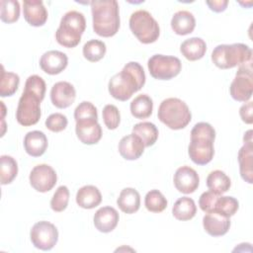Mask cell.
I'll return each instance as SVG.
<instances>
[{
  "label": "cell",
  "mask_w": 253,
  "mask_h": 253,
  "mask_svg": "<svg viewBox=\"0 0 253 253\" xmlns=\"http://www.w3.org/2000/svg\"><path fill=\"white\" fill-rule=\"evenodd\" d=\"M103 121L109 129H116L121 122L120 111L115 105H106L102 111Z\"/></svg>",
  "instance_id": "f35d334b"
},
{
  "label": "cell",
  "mask_w": 253,
  "mask_h": 253,
  "mask_svg": "<svg viewBox=\"0 0 253 253\" xmlns=\"http://www.w3.org/2000/svg\"><path fill=\"white\" fill-rule=\"evenodd\" d=\"M76 98L74 86L66 81L56 82L50 90V100L53 106L58 109L70 107Z\"/></svg>",
  "instance_id": "9a60e30c"
},
{
  "label": "cell",
  "mask_w": 253,
  "mask_h": 253,
  "mask_svg": "<svg viewBox=\"0 0 253 253\" xmlns=\"http://www.w3.org/2000/svg\"><path fill=\"white\" fill-rule=\"evenodd\" d=\"M150 75L157 80H170L176 77L181 69V60L176 56L154 54L147 62Z\"/></svg>",
  "instance_id": "ba28073f"
},
{
  "label": "cell",
  "mask_w": 253,
  "mask_h": 253,
  "mask_svg": "<svg viewBox=\"0 0 253 253\" xmlns=\"http://www.w3.org/2000/svg\"><path fill=\"white\" fill-rule=\"evenodd\" d=\"M207 186L210 191L217 195H222L229 190L231 186V181L230 178L223 171L214 170L208 175Z\"/></svg>",
  "instance_id": "83f0119b"
},
{
  "label": "cell",
  "mask_w": 253,
  "mask_h": 253,
  "mask_svg": "<svg viewBox=\"0 0 253 253\" xmlns=\"http://www.w3.org/2000/svg\"><path fill=\"white\" fill-rule=\"evenodd\" d=\"M144 144L139 136L134 133L127 134L124 136L118 145L119 152L123 158L126 160H136L138 159L143 151Z\"/></svg>",
  "instance_id": "ffe728a7"
},
{
  "label": "cell",
  "mask_w": 253,
  "mask_h": 253,
  "mask_svg": "<svg viewBox=\"0 0 253 253\" xmlns=\"http://www.w3.org/2000/svg\"><path fill=\"white\" fill-rule=\"evenodd\" d=\"M238 163L241 178L248 184L253 182V144L244 143L238 151Z\"/></svg>",
  "instance_id": "7402d4cb"
},
{
  "label": "cell",
  "mask_w": 253,
  "mask_h": 253,
  "mask_svg": "<svg viewBox=\"0 0 253 253\" xmlns=\"http://www.w3.org/2000/svg\"><path fill=\"white\" fill-rule=\"evenodd\" d=\"M253 104L252 102H247L245 104H243L240 109H239V115L240 118L242 120V122H244L245 124L251 125L253 123Z\"/></svg>",
  "instance_id": "7bdbcfd3"
},
{
  "label": "cell",
  "mask_w": 253,
  "mask_h": 253,
  "mask_svg": "<svg viewBox=\"0 0 253 253\" xmlns=\"http://www.w3.org/2000/svg\"><path fill=\"white\" fill-rule=\"evenodd\" d=\"M93 30L103 38L115 36L120 29V10L116 0H94L90 2Z\"/></svg>",
  "instance_id": "3957f363"
},
{
  "label": "cell",
  "mask_w": 253,
  "mask_h": 253,
  "mask_svg": "<svg viewBox=\"0 0 253 253\" xmlns=\"http://www.w3.org/2000/svg\"><path fill=\"white\" fill-rule=\"evenodd\" d=\"M41 102L42 100L31 92L23 91L22 96L19 99L16 120L24 126H30L36 125L41 118Z\"/></svg>",
  "instance_id": "30bf717a"
},
{
  "label": "cell",
  "mask_w": 253,
  "mask_h": 253,
  "mask_svg": "<svg viewBox=\"0 0 253 253\" xmlns=\"http://www.w3.org/2000/svg\"><path fill=\"white\" fill-rule=\"evenodd\" d=\"M30 238L36 248L48 251L57 243L58 230L53 223L42 220L33 225L30 231Z\"/></svg>",
  "instance_id": "8fae6325"
},
{
  "label": "cell",
  "mask_w": 253,
  "mask_h": 253,
  "mask_svg": "<svg viewBox=\"0 0 253 253\" xmlns=\"http://www.w3.org/2000/svg\"><path fill=\"white\" fill-rule=\"evenodd\" d=\"M196 27V19L194 15L186 10L176 12L171 19V28L173 32L179 36L191 34Z\"/></svg>",
  "instance_id": "603a6c76"
},
{
  "label": "cell",
  "mask_w": 253,
  "mask_h": 253,
  "mask_svg": "<svg viewBox=\"0 0 253 253\" xmlns=\"http://www.w3.org/2000/svg\"><path fill=\"white\" fill-rule=\"evenodd\" d=\"M145 84L142 66L135 61L126 63L121 72L111 77L108 89L111 96L119 101H127Z\"/></svg>",
  "instance_id": "6da1fadb"
},
{
  "label": "cell",
  "mask_w": 253,
  "mask_h": 253,
  "mask_svg": "<svg viewBox=\"0 0 253 253\" xmlns=\"http://www.w3.org/2000/svg\"><path fill=\"white\" fill-rule=\"evenodd\" d=\"M102 202V195L99 189L93 185L81 187L76 193L77 205L86 210H91L99 206Z\"/></svg>",
  "instance_id": "cb8c5ba5"
},
{
  "label": "cell",
  "mask_w": 253,
  "mask_h": 253,
  "mask_svg": "<svg viewBox=\"0 0 253 253\" xmlns=\"http://www.w3.org/2000/svg\"><path fill=\"white\" fill-rule=\"evenodd\" d=\"M68 124L66 116L60 113H54L47 117L45 120V126L53 132H59L66 128Z\"/></svg>",
  "instance_id": "60d3db41"
},
{
  "label": "cell",
  "mask_w": 253,
  "mask_h": 253,
  "mask_svg": "<svg viewBox=\"0 0 253 253\" xmlns=\"http://www.w3.org/2000/svg\"><path fill=\"white\" fill-rule=\"evenodd\" d=\"M89 118L98 119L97 109L91 102L83 101L74 110L75 122L82 119H89Z\"/></svg>",
  "instance_id": "ab89813d"
},
{
  "label": "cell",
  "mask_w": 253,
  "mask_h": 253,
  "mask_svg": "<svg viewBox=\"0 0 253 253\" xmlns=\"http://www.w3.org/2000/svg\"><path fill=\"white\" fill-rule=\"evenodd\" d=\"M45 89H46V86H45L44 80L41 76L35 74L27 78L24 90L33 93L42 101L44 98Z\"/></svg>",
  "instance_id": "74e56055"
},
{
  "label": "cell",
  "mask_w": 253,
  "mask_h": 253,
  "mask_svg": "<svg viewBox=\"0 0 253 253\" xmlns=\"http://www.w3.org/2000/svg\"><path fill=\"white\" fill-rule=\"evenodd\" d=\"M206 3L211 11L216 13L223 12L228 5L227 0H213V1H207Z\"/></svg>",
  "instance_id": "ee69618b"
},
{
  "label": "cell",
  "mask_w": 253,
  "mask_h": 253,
  "mask_svg": "<svg viewBox=\"0 0 253 253\" xmlns=\"http://www.w3.org/2000/svg\"><path fill=\"white\" fill-rule=\"evenodd\" d=\"M85 29L86 20L84 15L75 10L68 11L60 20L59 27L55 32V40L64 47H75L79 44Z\"/></svg>",
  "instance_id": "277c9868"
},
{
  "label": "cell",
  "mask_w": 253,
  "mask_h": 253,
  "mask_svg": "<svg viewBox=\"0 0 253 253\" xmlns=\"http://www.w3.org/2000/svg\"><path fill=\"white\" fill-rule=\"evenodd\" d=\"M180 51L190 61L199 60L204 57L207 51L206 42L198 37L185 40L180 45Z\"/></svg>",
  "instance_id": "d4e9b609"
},
{
  "label": "cell",
  "mask_w": 253,
  "mask_h": 253,
  "mask_svg": "<svg viewBox=\"0 0 253 253\" xmlns=\"http://www.w3.org/2000/svg\"><path fill=\"white\" fill-rule=\"evenodd\" d=\"M47 145V137L42 131L32 130L24 137L25 150L32 157L42 156L45 152Z\"/></svg>",
  "instance_id": "44dd1931"
},
{
  "label": "cell",
  "mask_w": 253,
  "mask_h": 253,
  "mask_svg": "<svg viewBox=\"0 0 253 253\" xmlns=\"http://www.w3.org/2000/svg\"><path fill=\"white\" fill-rule=\"evenodd\" d=\"M23 14L26 22L33 27L43 26L47 20V11L41 0H25Z\"/></svg>",
  "instance_id": "ac0fdd59"
},
{
  "label": "cell",
  "mask_w": 253,
  "mask_h": 253,
  "mask_svg": "<svg viewBox=\"0 0 253 253\" xmlns=\"http://www.w3.org/2000/svg\"><path fill=\"white\" fill-rule=\"evenodd\" d=\"M175 188L183 194H192L194 193L200 184V177L195 169L190 166H181L179 167L173 178Z\"/></svg>",
  "instance_id": "5bb4252c"
},
{
  "label": "cell",
  "mask_w": 253,
  "mask_h": 253,
  "mask_svg": "<svg viewBox=\"0 0 253 253\" xmlns=\"http://www.w3.org/2000/svg\"><path fill=\"white\" fill-rule=\"evenodd\" d=\"M252 60V50L244 43L218 44L211 52L212 63L220 69H229Z\"/></svg>",
  "instance_id": "8992f818"
},
{
  "label": "cell",
  "mask_w": 253,
  "mask_h": 253,
  "mask_svg": "<svg viewBox=\"0 0 253 253\" xmlns=\"http://www.w3.org/2000/svg\"><path fill=\"white\" fill-rule=\"evenodd\" d=\"M69 202V190L66 186H59L50 200V208L55 212L63 211Z\"/></svg>",
  "instance_id": "8d00e7d4"
},
{
  "label": "cell",
  "mask_w": 253,
  "mask_h": 253,
  "mask_svg": "<svg viewBox=\"0 0 253 253\" xmlns=\"http://www.w3.org/2000/svg\"><path fill=\"white\" fill-rule=\"evenodd\" d=\"M120 219L119 212L112 207L100 208L94 214L93 221L97 230L103 233L113 231L118 225Z\"/></svg>",
  "instance_id": "d6986e66"
},
{
  "label": "cell",
  "mask_w": 253,
  "mask_h": 253,
  "mask_svg": "<svg viewBox=\"0 0 253 253\" xmlns=\"http://www.w3.org/2000/svg\"><path fill=\"white\" fill-rule=\"evenodd\" d=\"M243 141H244V143H249V142H252V130H251V129L247 130V131L244 133V136H243Z\"/></svg>",
  "instance_id": "f6af8a7d"
},
{
  "label": "cell",
  "mask_w": 253,
  "mask_h": 253,
  "mask_svg": "<svg viewBox=\"0 0 253 253\" xmlns=\"http://www.w3.org/2000/svg\"><path fill=\"white\" fill-rule=\"evenodd\" d=\"M167 200L158 190L149 191L144 198V205L147 211L159 213L167 208Z\"/></svg>",
  "instance_id": "e575fe53"
},
{
  "label": "cell",
  "mask_w": 253,
  "mask_h": 253,
  "mask_svg": "<svg viewBox=\"0 0 253 253\" xmlns=\"http://www.w3.org/2000/svg\"><path fill=\"white\" fill-rule=\"evenodd\" d=\"M18 174V163L10 155H2L0 157V176L1 184H10Z\"/></svg>",
  "instance_id": "1f68e13d"
},
{
  "label": "cell",
  "mask_w": 253,
  "mask_h": 253,
  "mask_svg": "<svg viewBox=\"0 0 253 253\" xmlns=\"http://www.w3.org/2000/svg\"><path fill=\"white\" fill-rule=\"evenodd\" d=\"M68 64L67 55L59 50H48L44 52L40 59L42 70L49 75L61 73Z\"/></svg>",
  "instance_id": "e0dca14e"
},
{
  "label": "cell",
  "mask_w": 253,
  "mask_h": 253,
  "mask_svg": "<svg viewBox=\"0 0 253 253\" xmlns=\"http://www.w3.org/2000/svg\"><path fill=\"white\" fill-rule=\"evenodd\" d=\"M172 213L178 220L186 221L192 219L197 213V207L194 200L189 197L179 198L172 208Z\"/></svg>",
  "instance_id": "4316f807"
},
{
  "label": "cell",
  "mask_w": 253,
  "mask_h": 253,
  "mask_svg": "<svg viewBox=\"0 0 253 253\" xmlns=\"http://www.w3.org/2000/svg\"><path fill=\"white\" fill-rule=\"evenodd\" d=\"M20 4L17 0L0 1V19L3 23L12 24L19 20Z\"/></svg>",
  "instance_id": "836d02e7"
},
{
  "label": "cell",
  "mask_w": 253,
  "mask_h": 253,
  "mask_svg": "<svg viewBox=\"0 0 253 253\" xmlns=\"http://www.w3.org/2000/svg\"><path fill=\"white\" fill-rule=\"evenodd\" d=\"M132 133L140 137L145 147L152 146L156 142L159 134L156 126L150 122L135 124L132 127Z\"/></svg>",
  "instance_id": "f546056e"
},
{
  "label": "cell",
  "mask_w": 253,
  "mask_h": 253,
  "mask_svg": "<svg viewBox=\"0 0 253 253\" xmlns=\"http://www.w3.org/2000/svg\"><path fill=\"white\" fill-rule=\"evenodd\" d=\"M214 139L215 130L211 125L200 122L194 126L191 130L188 153L195 164L206 165L212 160L214 155Z\"/></svg>",
  "instance_id": "7a4b0ae2"
},
{
  "label": "cell",
  "mask_w": 253,
  "mask_h": 253,
  "mask_svg": "<svg viewBox=\"0 0 253 253\" xmlns=\"http://www.w3.org/2000/svg\"><path fill=\"white\" fill-rule=\"evenodd\" d=\"M117 205L123 212L127 214L134 213L140 207V195L133 188H125L119 195Z\"/></svg>",
  "instance_id": "484cf974"
},
{
  "label": "cell",
  "mask_w": 253,
  "mask_h": 253,
  "mask_svg": "<svg viewBox=\"0 0 253 253\" xmlns=\"http://www.w3.org/2000/svg\"><path fill=\"white\" fill-rule=\"evenodd\" d=\"M239 203L238 201L230 196H219L214 204L213 210L211 211L219 212L225 216H232L238 211Z\"/></svg>",
  "instance_id": "d590c367"
},
{
  "label": "cell",
  "mask_w": 253,
  "mask_h": 253,
  "mask_svg": "<svg viewBox=\"0 0 253 253\" xmlns=\"http://www.w3.org/2000/svg\"><path fill=\"white\" fill-rule=\"evenodd\" d=\"M129 29L135 38L145 44L156 42L160 35L157 21L146 10H137L130 15Z\"/></svg>",
  "instance_id": "52a82bcc"
},
{
  "label": "cell",
  "mask_w": 253,
  "mask_h": 253,
  "mask_svg": "<svg viewBox=\"0 0 253 253\" xmlns=\"http://www.w3.org/2000/svg\"><path fill=\"white\" fill-rule=\"evenodd\" d=\"M205 231L213 237H219L227 233L230 227V217L216 211L206 212L203 217Z\"/></svg>",
  "instance_id": "2e32d148"
},
{
  "label": "cell",
  "mask_w": 253,
  "mask_h": 253,
  "mask_svg": "<svg viewBox=\"0 0 253 253\" xmlns=\"http://www.w3.org/2000/svg\"><path fill=\"white\" fill-rule=\"evenodd\" d=\"M229 93L232 99L238 102H247L253 93V70L252 60L239 65L229 86Z\"/></svg>",
  "instance_id": "9c48e42d"
},
{
  "label": "cell",
  "mask_w": 253,
  "mask_h": 253,
  "mask_svg": "<svg viewBox=\"0 0 253 253\" xmlns=\"http://www.w3.org/2000/svg\"><path fill=\"white\" fill-rule=\"evenodd\" d=\"M107 51L104 42L99 40H90L83 45V55L90 62H97L101 60Z\"/></svg>",
  "instance_id": "d6a6232c"
},
{
  "label": "cell",
  "mask_w": 253,
  "mask_h": 253,
  "mask_svg": "<svg viewBox=\"0 0 253 253\" xmlns=\"http://www.w3.org/2000/svg\"><path fill=\"white\" fill-rule=\"evenodd\" d=\"M20 77L14 72L5 71L4 66H1V81H0V96L10 97L14 95L19 87Z\"/></svg>",
  "instance_id": "4dcf8cb0"
},
{
  "label": "cell",
  "mask_w": 253,
  "mask_h": 253,
  "mask_svg": "<svg viewBox=\"0 0 253 253\" xmlns=\"http://www.w3.org/2000/svg\"><path fill=\"white\" fill-rule=\"evenodd\" d=\"M75 132L78 139L84 144H96L102 137V127L98 119L89 118L76 121Z\"/></svg>",
  "instance_id": "4fadbf2b"
},
{
  "label": "cell",
  "mask_w": 253,
  "mask_h": 253,
  "mask_svg": "<svg viewBox=\"0 0 253 253\" xmlns=\"http://www.w3.org/2000/svg\"><path fill=\"white\" fill-rule=\"evenodd\" d=\"M220 195H217L211 191H207L204 192L199 199V206L201 208V210L205 212H210L213 210L214 204L216 199L219 197Z\"/></svg>",
  "instance_id": "b9f144b4"
},
{
  "label": "cell",
  "mask_w": 253,
  "mask_h": 253,
  "mask_svg": "<svg viewBox=\"0 0 253 253\" xmlns=\"http://www.w3.org/2000/svg\"><path fill=\"white\" fill-rule=\"evenodd\" d=\"M31 186L40 193L50 191L56 184L57 175L55 170L47 164L35 166L29 176Z\"/></svg>",
  "instance_id": "7c38bea8"
},
{
  "label": "cell",
  "mask_w": 253,
  "mask_h": 253,
  "mask_svg": "<svg viewBox=\"0 0 253 253\" xmlns=\"http://www.w3.org/2000/svg\"><path fill=\"white\" fill-rule=\"evenodd\" d=\"M157 117L161 123L174 130L186 127L192 120L188 105L179 98L163 100L159 105Z\"/></svg>",
  "instance_id": "5b68a950"
},
{
  "label": "cell",
  "mask_w": 253,
  "mask_h": 253,
  "mask_svg": "<svg viewBox=\"0 0 253 253\" xmlns=\"http://www.w3.org/2000/svg\"><path fill=\"white\" fill-rule=\"evenodd\" d=\"M129 108L131 115L135 119H146L152 114L153 101L148 95L141 94L131 101Z\"/></svg>",
  "instance_id": "f1b7e54d"
}]
</instances>
